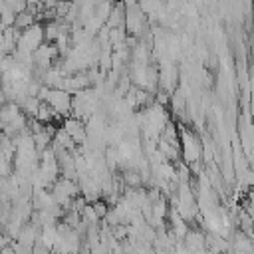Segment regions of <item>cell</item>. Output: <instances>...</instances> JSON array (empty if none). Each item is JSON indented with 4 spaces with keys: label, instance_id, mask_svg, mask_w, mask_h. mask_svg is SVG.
Masks as SVG:
<instances>
[{
    "label": "cell",
    "instance_id": "277c9868",
    "mask_svg": "<svg viewBox=\"0 0 254 254\" xmlns=\"http://www.w3.org/2000/svg\"><path fill=\"white\" fill-rule=\"evenodd\" d=\"M0 20H2V26H4V28H10V26L16 24V14H14L10 8L2 6V8H0Z\"/></svg>",
    "mask_w": 254,
    "mask_h": 254
},
{
    "label": "cell",
    "instance_id": "52a82bcc",
    "mask_svg": "<svg viewBox=\"0 0 254 254\" xmlns=\"http://www.w3.org/2000/svg\"><path fill=\"white\" fill-rule=\"evenodd\" d=\"M2 254H16V250L8 244V246H4V248H2Z\"/></svg>",
    "mask_w": 254,
    "mask_h": 254
},
{
    "label": "cell",
    "instance_id": "3957f363",
    "mask_svg": "<svg viewBox=\"0 0 254 254\" xmlns=\"http://www.w3.org/2000/svg\"><path fill=\"white\" fill-rule=\"evenodd\" d=\"M32 24H36V16L30 12V10H24V12H20V14H16V28H20V30H26V28H30Z\"/></svg>",
    "mask_w": 254,
    "mask_h": 254
},
{
    "label": "cell",
    "instance_id": "8992f818",
    "mask_svg": "<svg viewBox=\"0 0 254 254\" xmlns=\"http://www.w3.org/2000/svg\"><path fill=\"white\" fill-rule=\"evenodd\" d=\"M93 204V208H95V214L99 216V218H105L107 216V212H109V208H107V204H105V200H101V198H97L95 202H91Z\"/></svg>",
    "mask_w": 254,
    "mask_h": 254
},
{
    "label": "cell",
    "instance_id": "5b68a950",
    "mask_svg": "<svg viewBox=\"0 0 254 254\" xmlns=\"http://www.w3.org/2000/svg\"><path fill=\"white\" fill-rule=\"evenodd\" d=\"M4 6L10 8L14 14H20V12L28 10V2L26 0H4Z\"/></svg>",
    "mask_w": 254,
    "mask_h": 254
},
{
    "label": "cell",
    "instance_id": "6da1fadb",
    "mask_svg": "<svg viewBox=\"0 0 254 254\" xmlns=\"http://www.w3.org/2000/svg\"><path fill=\"white\" fill-rule=\"evenodd\" d=\"M44 26H40L38 22L32 24L30 28L22 30V36L18 40V48L16 50H22V52H30L34 54L42 44H44Z\"/></svg>",
    "mask_w": 254,
    "mask_h": 254
},
{
    "label": "cell",
    "instance_id": "ba28073f",
    "mask_svg": "<svg viewBox=\"0 0 254 254\" xmlns=\"http://www.w3.org/2000/svg\"><path fill=\"white\" fill-rule=\"evenodd\" d=\"M0 254H2V250H0Z\"/></svg>",
    "mask_w": 254,
    "mask_h": 254
},
{
    "label": "cell",
    "instance_id": "7a4b0ae2",
    "mask_svg": "<svg viewBox=\"0 0 254 254\" xmlns=\"http://www.w3.org/2000/svg\"><path fill=\"white\" fill-rule=\"evenodd\" d=\"M54 117H58V113L52 109V105H48L46 101H42V105H40V109H38V113H36L34 119H38L40 123H52Z\"/></svg>",
    "mask_w": 254,
    "mask_h": 254
}]
</instances>
